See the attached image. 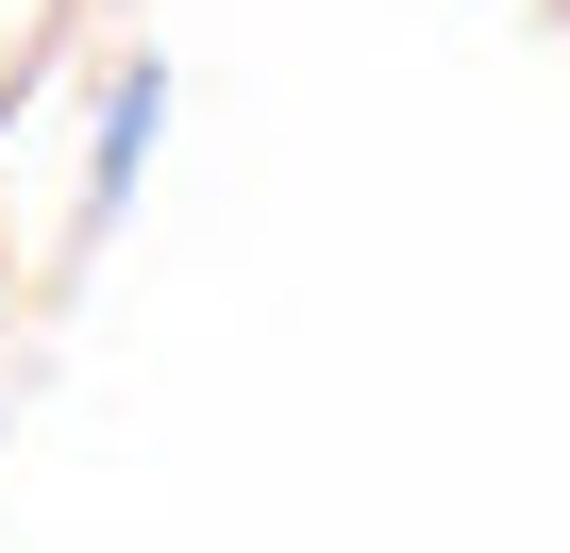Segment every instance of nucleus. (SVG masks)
Masks as SVG:
<instances>
[]
</instances>
